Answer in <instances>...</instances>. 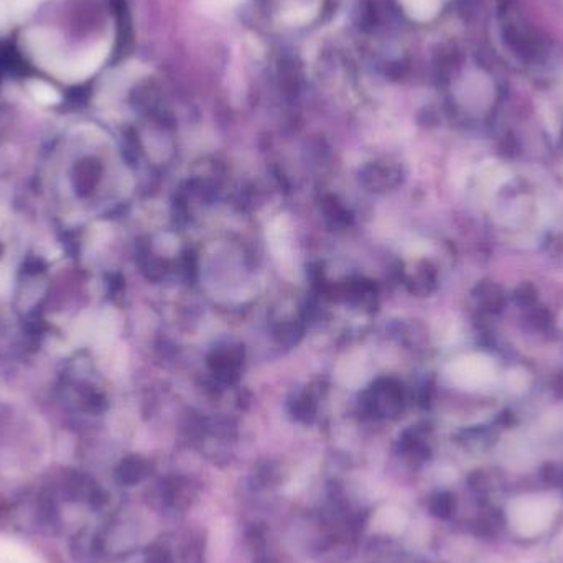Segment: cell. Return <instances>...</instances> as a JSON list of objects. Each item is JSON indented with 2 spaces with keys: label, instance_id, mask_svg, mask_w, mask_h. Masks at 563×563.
Masks as SVG:
<instances>
[{
  "label": "cell",
  "instance_id": "obj_5",
  "mask_svg": "<svg viewBox=\"0 0 563 563\" xmlns=\"http://www.w3.org/2000/svg\"><path fill=\"white\" fill-rule=\"evenodd\" d=\"M28 91L35 98V101L43 104V106H53V104L60 103L61 96L58 91L52 88L50 84L43 83V81H30Z\"/></svg>",
  "mask_w": 563,
  "mask_h": 563
},
{
  "label": "cell",
  "instance_id": "obj_6",
  "mask_svg": "<svg viewBox=\"0 0 563 563\" xmlns=\"http://www.w3.org/2000/svg\"><path fill=\"white\" fill-rule=\"evenodd\" d=\"M203 9L208 12H228L233 10L236 5L241 4V0H200Z\"/></svg>",
  "mask_w": 563,
  "mask_h": 563
},
{
  "label": "cell",
  "instance_id": "obj_4",
  "mask_svg": "<svg viewBox=\"0 0 563 563\" xmlns=\"http://www.w3.org/2000/svg\"><path fill=\"white\" fill-rule=\"evenodd\" d=\"M0 563H38V559L24 545L0 540Z\"/></svg>",
  "mask_w": 563,
  "mask_h": 563
},
{
  "label": "cell",
  "instance_id": "obj_1",
  "mask_svg": "<svg viewBox=\"0 0 563 563\" xmlns=\"http://www.w3.org/2000/svg\"><path fill=\"white\" fill-rule=\"evenodd\" d=\"M560 506L562 501L557 494H526L509 504V524L519 536H540L552 526Z\"/></svg>",
  "mask_w": 563,
  "mask_h": 563
},
{
  "label": "cell",
  "instance_id": "obj_3",
  "mask_svg": "<svg viewBox=\"0 0 563 563\" xmlns=\"http://www.w3.org/2000/svg\"><path fill=\"white\" fill-rule=\"evenodd\" d=\"M405 14L419 22L432 20L440 9V0H401Z\"/></svg>",
  "mask_w": 563,
  "mask_h": 563
},
{
  "label": "cell",
  "instance_id": "obj_2",
  "mask_svg": "<svg viewBox=\"0 0 563 563\" xmlns=\"http://www.w3.org/2000/svg\"><path fill=\"white\" fill-rule=\"evenodd\" d=\"M448 376L453 384L463 389H481L491 384L494 379V364L491 359L481 354H470L456 359L448 369Z\"/></svg>",
  "mask_w": 563,
  "mask_h": 563
}]
</instances>
